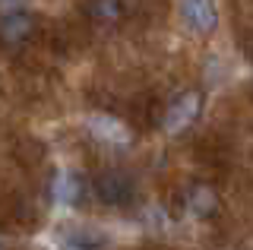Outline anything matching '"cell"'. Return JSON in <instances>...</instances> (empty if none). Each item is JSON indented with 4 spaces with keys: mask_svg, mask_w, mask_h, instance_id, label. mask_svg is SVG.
Wrapping results in <instances>:
<instances>
[{
    "mask_svg": "<svg viewBox=\"0 0 253 250\" xmlns=\"http://www.w3.org/2000/svg\"><path fill=\"white\" fill-rule=\"evenodd\" d=\"M92 193L98 197V203H105L111 209H124L130 206L133 197H136V184H133L130 174H124V171H101V174H95L92 181Z\"/></svg>",
    "mask_w": 253,
    "mask_h": 250,
    "instance_id": "obj_1",
    "label": "cell"
},
{
    "mask_svg": "<svg viewBox=\"0 0 253 250\" xmlns=\"http://www.w3.org/2000/svg\"><path fill=\"white\" fill-rule=\"evenodd\" d=\"M38 29V19L32 16L22 6H13V10L0 13V44L3 48H22Z\"/></svg>",
    "mask_w": 253,
    "mask_h": 250,
    "instance_id": "obj_2",
    "label": "cell"
},
{
    "mask_svg": "<svg viewBox=\"0 0 253 250\" xmlns=\"http://www.w3.org/2000/svg\"><path fill=\"white\" fill-rule=\"evenodd\" d=\"M180 19L190 32L209 35L218 26V6L215 0H180Z\"/></svg>",
    "mask_w": 253,
    "mask_h": 250,
    "instance_id": "obj_3",
    "label": "cell"
},
{
    "mask_svg": "<svg viewBox=\"0 0 253 250\" xmlns=\"http://www.w3.org/2000/svg\"><path fill=\"white\" fill-rule=\"evenodd\" d=\"M85 16L101 29H114L126 16V3L124 0H85Z\"/></svg>",
    "mask_w": 253,
    "mask_h": 250,
    "instance_id": "obj_4",
    "label": "cell"
},
{
    "mask_svg": "<svg viewBox=\"0 0 253 250\" xmlns=\"http://www.w3.org/2000/svg\"><path fill=\"white\" fill-rule=\"evenodd\" d=\"M196 111H200V98H196L193 92H184V95H177L171 101V108L165 111V117H168L165 124H168V130H180L196 117Z\"/></svg>",
    "mask_w": 253,
    "mask_h": 250,
    "instance_id": "obj_5",
    "label": "cell"
},
{
    "mask_svg": "<svg viewBox=\"0 0 253 250\" xmlns=\"http://www.w3.org/2000/svg\"><path fill=\"white\" fill-rule=\"evenodd\" d=\"M187 203H190V209H193L196 215H212L218 209V197H215V190L212 187H206V184H196V187H190V193H187Z\"/></svg>",
    "mask_w": 253,
    "mask_h": 250,
    "instance_id": "obj_6",
    "label": "cell"
},
{
    "mask_svg": "<svg viewBox=\"0 0 253 250\" xmlns=\"http://www.w3.org/2000/svg\"><path fill=\"white\" fill-rule=\"evenodd\" d=\"M0 250H3V244H0Z\"/></svg>",
    "mask_w": 253,
    "mask_h": 250,
    "instance_id": "obj_7",
    "label": "cell"
}]
</instances>
